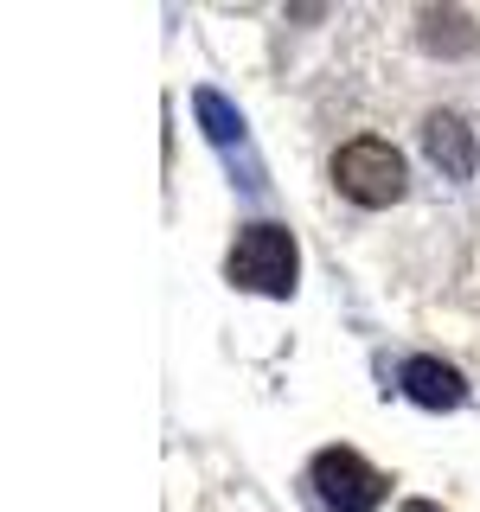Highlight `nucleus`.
I'll list each match as a JSON object with an SVG mask.
<instances>
[{"label":"nucleus","instance_id":"nucleus-3","mask_svg":"<svg viewBox=\"0 0 480 512\" xmlns=\"http://www.w3.org/2000/svg\"><path fill=\"white\" fill-rule=\"evenodd\" d=\"M314 493L333 512H372L378 493H384V480L365 468V455H352V448H327V455H314Z\"/></svg>","mask_w":480,"mask_h":512},{"label":"nucleus","instance_id":"nucleus-1","mask_svg":"<svg viewBox=\"0 0 480 512\" xmlns=\"http://www.w3.org/2000/svg\"><path fill=\"white\" fill-rule=\"evenodd\" d=\"M404 180H410L404 154L378 135H359L333 154V186H340L352 205H397L404 199Z\"/></svg>","mask_w":480,"mask_h":512},{"label":"nucleus","instance_id":"nucleus-2","mask_svg":"<svg viewBox=\"0 0 480 512\" xmlns=\"http://www.w3.org/2000/svg\"><path fill=\"white\" fill-rule=\"evenodd\" d=\"M231 282L263 288V295H288L295 288V237L276 224H250L231 244Z\"/></svg>","mask_w":480,"mask_h":512},{"label":"nucleus","instance_id":"nucleus-4","mask_svg":"<svg viewBox=\"0 0 480 512\" xmlns=\"http://www.w3.org/2000/svg\"><path fill=\"white\" fill-rule=\"evenodd\" d=\"M423 148L448 180H468L474 173V128H468V116H455V109H436V116L423 122Z\"/></svg>","mask_w":480,"mask_h":512},{"label":"nucleus","instance_id":"nucleus-5","mask_svg":"<svg viewBox=\"0 0 480 512\" xmlns=\"http://www.w3.org/2000/svg\"><path fill=\"white\" fill-rule=\"evenodd\" d=\"M404 391L423 410H455L468 384H461V372H455V365H442V359H410L404 365Z\"/></svg>","mask_w":480,"mask_h":512},{"label":"nucleus","instance_id":"nucleus-6","mask_svg":"<svg viewBox=\"0 0 480 512\" xmlns=\"http://www.w3.org/2000/svg\"><path fill=\"white\" fill-rule=\"evenodd\" d=\"M404 512H436V506H404Z\"/></svg>","mask_w":480,"mask_h":512}]
</instances>
